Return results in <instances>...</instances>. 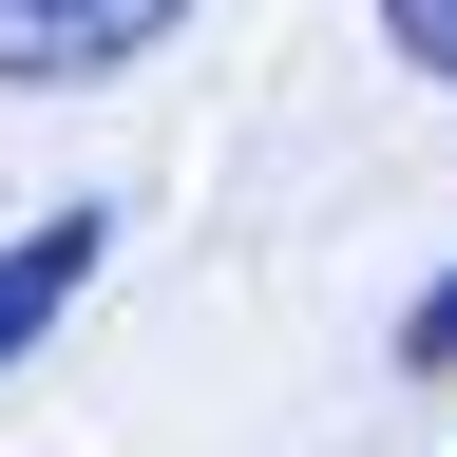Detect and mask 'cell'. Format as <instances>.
Here are the masks:
<instances>
[{
    "mask_svg": "<svg viewBox=\"0 0 457 457\" xmlns=\"http://www.w3.org/2000/svg\"><path fill=\"white\" fill-rule=\"evenodd\" d=\"M191 0H0V96H77L114 57H153Z\"/></svg>",
    "mask_w": 457,
    "mask_h": 457,
    "instance_id": "obj_1",
    "label": "cell"
},
{
    "mask_svg": "<svg viewBox=\"0 0 457 457\" xmlns=\"http://www.w3.org/2000/svg\"><path fill=\"white\" fill-rule=\"evenodd\" d=\"M77 286H96V210H38L20 248H0V362H20V343L77 305Z\"/></svg>",
    "mask_w": 457,
    "mask_h": 457,
    "instance_id": "obj_2",
    "label": "cell"
},
{
    "mask_svg": "<svg viewBox=\"0 0 457 457\" xmlns=\"http://www.w3.org/2000/svg\"><path fill=\"white\" fill-rule=\"evenodd\" d=\"M400 381H457V267L420 286V305H400Z\"/></svg>",
    "mask_w": 457,
    "mask_h": 457,
    "instance_id": "obj_3",
    "label": "cell"
},
{
    "mask_svg": "<svg viewBox=\"0 0 457 457\" xmlns=\"http://www.w3.org/2000/svg\"><path fill=\"white\" fill-rule=\"evenodd\" d=\"M381 38L420 57V77H457V0H381Z\"/></svg>",
    "mask_w": 457,
    "mask_h": 457,
    "instance_id": "obj_4",
    "label": "cell"
}]
</instances>
